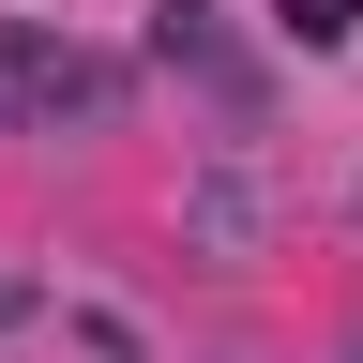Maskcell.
Wrapping results in <instances>:
<instances>
[{
    "instance_id": "cell-1",
    "label": "cell",
    "mask_w": 363,
    "mask_h": 363,
    "mask_svg": "<svg viewBox=\"0 0 363 363\" xmlns=\"http://www.w3.org/2000/svg\"><path fill=\"white\" fill-rule=\"evenodd\" d=\"M0 106H30V121H106L121 76L76 61V45H45V30H0Z\"/></svg>"
},
{
    "instance_id": "cell-2",
    "label": "cell",
    "mask_w": 363,
    "mask_h": 363,
    "mask_svg": "<svg viewBox=\"0 0 363 363\" xmlns=\"http://www.w3.org/2000/svg\"><path fill=\"white\" fill-rule=\"evenodd\" d=\"M212 16H227V0H167V61H227V30H212Z\"/></svg>"
},
{
    "instance_id": "cell-3",
    "label": "cell",
    "mask_w": 363,
    "mask_h": 363,
    "mask_svg": "<svg viewBox=\"0 0 363 363\" xmlns=\"http://www.w3.org/2000/svg\"><path fill=\"white\" fill-rule=\"evenodd\" d=\"M363 30V0H288V45H348Z\"/></svg>"
}]
</instances>
